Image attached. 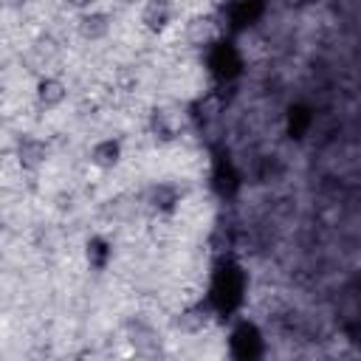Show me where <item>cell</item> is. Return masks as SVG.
Here are the masks:
<instances>
[{
	"mask_svg": "<svg viewBox=\"0 0 361 361\" xmlns=\"http://www.w3.org/2000/svg\"><path fill=\"white\" fill-rule=\"evenodd\" d=\"M34 96H37V102H39L42 107L54 110V107H59V104L68 99V85H65L59 76H42V79L37 82Z\"/></svg>",
	"mask_w": 361,
	"mask_h": 361,
	"instance_id": "6da1fadb",
	"label": "cell"
},
{
	"mask_svg": "<svg viewBox=\"0 0 361 361\" xmlns=\"http://www.w3.org/2000/svg\"><path fill=\"white\" fill-rule=\"evenodd\" d=\"M17 161L23 169H37L48 161V147L39 138H23L17 147Z\"/></svg>",
	"mask_w": 361,
	"mask_h": 361,
	"instance_id": "7a4b0ae2",
	"label": "cell"
},
{
	"mask_svg": "<svg viewBox=\"0 0 361 361\" xmlns=\"http://www.w3.org/2000/svg\"><path fill=\"white\" fill-rule=\"evenodd\" d=\"M121 161V144L113 138H102L90 147V164L99 169H113Z\"/></svg>",
	"mask_w": 361,
	"mask_h": 361,
	"instance_id": "3957f363",
	"label": "cell"
},
{
	"mask_svg": "<svg viewBox=\"0 0 361 361\" xmlns=\"http://www.w3.org/2000/svg\"><path fill=\"white\" fill-rule=\"evenodd\" d=\"M76 28H79V34H82L85 39L96 42V39H102V37L110 34V20H107V14H99V11H90V14H87V11H85V14L79 17Z\"/></svg>",
	"mask_w": 361,
	"mask_h": 361,
	"instance_id": "277c9868",
	"label": "cell"
},
{
	"mask_svg": "<svg viewBox=\"0 0 361 361\" xmlns=\"http://www.w3.org/2000/svg\"><path fill=\"white\" fill-rule=\"evenodd\" d=\"M169 17H172V11H169V3H166V0H149V3L144 6V11H141V23H144L149 31L164 28V25L169 23Z\"/></svg>",
	"mask_w": 361,
	"mask_h": 361,
	"instance_id": "5b68a950",
	"label": "cell"
},
{
	"mask_svg": "<svg viewBox=\"0 0 361 361\" xmlns=\"http://www.w3.org/2000/svg\"><path fill=\"white\" fill-rule=\"evenodd\" d=\"M186 39H189L192 45H206V42L217 39V28H214L212 20H195V23H189V28H186Z\"/></svg>",
	"mask_w": 361,
	"mask_h": 361,
	"instance_id": "8992f818",
	"label": "cell"
},
{
	"mask_svg": "<svg viewBox=\"0 0 361 361\" xmlns=\"http://www.w3.org/2000/svg\"><path fill=\"white\" fill-rule=\"evenodd\" d=\"M71 8H76V11H87L90 6H93V0H65Z\"/></svg>",
	"mask_w": 361,
	"mask_h": 361,
	"instance_id": "52a82bcc",
	"label": "cell"
}]
</instances>
